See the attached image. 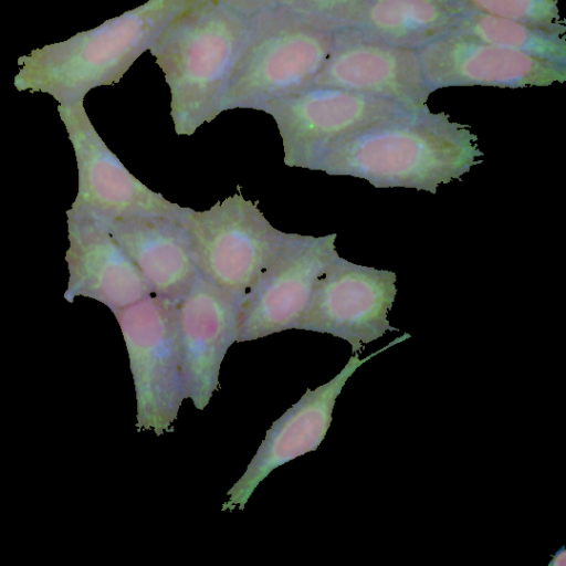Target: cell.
<instances>
[{"mask_svg": "<svg viewBox=\"0 0 566 566\" xmlns=\"http://www.w3.org/2000/svg\"><path fill=\"white\" fill-rule=\"evenodd\" d=\"M464 11L566 31L557 0H452Z\"/></svg>", "mask_w": 566, "mask_h": 566, "instance_id": "cell-19", "label": "cell"}, {"mask_svg": "<svg viewBox=\"0 0 566 566\" xmlns=\"http://www.w3.org/2000/svg\"><path fill=\"white\" fill-rule=\"evenodd\" d=\"M463 12L452 0H364L343 29L419 50L450 33Z\"/></svg>", "mask_w": 566, "mask_h": 566, "instance_id": "cell-17", "label": "cell"}, {"mask_svg": "<svg viewBox=\"0 0 566 566\" xmlns=\"http://www.w3.org/2000/svg\"><path fill=\"white\" fill-rule=\"evenodd\" d=\"M199 273L222 289L247 294L292 233L275 229L256 203L234 193L184 220Z\"/></svg>", "mask_w": 566, "mask_h": 566, "instance_id": "cell-6", "label": "cell"}, {"mask_svg": "<svg viewBox=\"0 0 566 566\" xmlns=\"http://www.w3.org/2000/svg\"><path fill=\"white\" fill-rule=\"evenodd\" d=\"M335 31L277 2L254 15L219 112L260 111L311 86L331 52Z\"/></svg>", "mask_w": 566, "mask_h": 566, "instance_id": "cell-4", "label": "cell"}, {"mask_svg": "<svg viewBox=\"0 0 566 566\" xmlns=\"http://www.w3.org/2000/svg\"><path fill=\"white\" fill-rule=\"evenodd\" d=\"M243 295L200 273L177 301V324L186 399L203 410L219 388L221 363L237 342Z\"/></svg>", "mask_w": 566, "mask_h": 566, "instance_id": "cell-12", "label": "cell"}, {"mask_svg": "<svg viewBox=\"0 0 566 566\" xmlns=\"http://www.w3.org/2000/svg\"><path fill=\"white\" fill-rule=\"evenodd\" d=\"M451 32L537 57L566 63V31L464 11Z\"/></svg>", "mask_w": 566, "mask_h": 566, "instance_id": "cell-18", "label": "cell"}, {"mask_svg": "<svg viewBox=\"0 0 566 566\" xmlns=\"http://www.w3.org/2000/svg\"><path fill=\"white\" fill-rule=\"evenodd\" d=\"M70 247L65 254L69 283L64 298L84 296L112 312L153 295L154 291L111 234L103 217L72 205L66 210Z\"/></svg>", "mask_w": 566, "mask_h": 566, "instance_id": "cell-15", "label": "cell"}, {"mask_svg": "<svg viewBox=\"0 0 566 566\" xmlns=\"http://www.w3.org/2000/svg\"><path fill=\"white\" fill-rule=\"evenodd\" d=\"M154 294L178 301L199 275L182 219L132 214L105 219Z\"/></svg>", "mask_w": 566, "mask_h": 566, "instance_id": "cell-16", "label": "cell"}, {"mask_svg": "<svg viewBox=\"0 0 566 566\" xmlns=\"http://www.w3.org/2000/svg\"><path fill=\"white\" fill-rule=\"evenodd\" d=\"M255 14L226 0H189L149 48L170 92L177 135L191 136L219 114Z\"/></svg>", "mask_w": 566, "mask_h": 566, "instance_id": "cell-2", "label": "cell"}, {"mask_svg": "<svg viewBox=\"0 0 566 566\" xmlns=\"http://www.w3.org/2000/svg\"><path fill=\"white\" fill-rule=\"evenodd\" d=\"M189 0H147L101 25L34 49L18 59V91L43 92L60 104L83 101L93 88L120 81Z\"/></svg>", "mask_w": 566, "mask_h": 566, "instance_id": "cell-3", "label": "cell"}, {"mask_svg": "<svg viewBox=\"0 0 566 566\" xmlns=\"http://www.w3.org/2000/svg\"><path fill=\"white\" fill-rule=\"evenodd\" d=\"M409 337L410 334L406 333L363 359L355 354L329 381L314 390L307 388L266 430L245 471L227 492L228 500L221 511L243 510L254 490L273 470L315 451L331 427L336 399L349 377L370 358Z\"/></svg>", "mask_w": 566, "mask_h": 566, "instance_id": "cell-13", "label": "cell"}, {"mask_svg": "<svg viewBox=\"0 0 566 566\" xmlns=\"http://www.w3.org/2000/svg\"><path fill=\"white\" fill-rule=\"evenodd\" d=\"M122 331L136 394V427L156 436L172 432L186 399L177 301L146 296L113 312Z\"/></svg>", "mask_w": 566, "mask_h": 566, "instance_id": "cell-5", "label": "cell"}, {"mask_svg": "<svg viewBox=\"0 0 566 566\" xmlns=\"http://www.w3.org/2000/svg\"><path fill=\"white\" fill-rule=\"evenodd\" d=\"M312 85L334 86L424 108L431 94L418 51L342 29Z\"/></svg>", "mask_w": 566, "mask_h": 566, "instance_id": "cell-14", "label": "cell"}, {"mask_svg": "<svg viewBox=\"0 0 566 566\" xmlns=\"http://www.w3.org/2000/svg\"><path fill=\"white\" fill-rule=\"evenodd\" d=\"M418 51L431 93L455 86L525 88L566 80V63L450 32Z\"/></svg>", "mask_w": 566, "mask_h": 566, "instance_id": "cell-11", "label": "cell"}, {"mask_svg": "<svg viewBox=\"0 0 566 566\" xmlns=\"http://www.w3.org/2000/svg\"><path fill=\"white\" fill-rule=\"evenodd\" d=\"M420 109L346 88L311 85L273 99L260 111L274 119L282 138L284 164L310 168L331 144L377 122Z\"/></svg>", "mask_w": 566, "mask_h": 566, "instance_id": "cell-7", "label": "cell"}, {"mask_svg": "<svg viewBox=\"0 0 566 566\" xmlns=\"http://www.w3.org/2000/svg\"><path fill=\"white\" fill-rule=\"evenodd\" d=\"M478 136L429 107L398 114L326 147L311 170L352 176L375 188H410L436 193L482 163Z\"/></svg>", "mask_w": 566, "mask_h": 566, "instance_id": "cell-1", "label": "cell"}, {"mask_svg": "<svg viewBox=\"0 0 566 566\" xmlns=\"http://www.w3.org/2000/svg\"><path fill=\"white\" fill-rule=\"evenodd\" d=\"M57 111L77 163L78 188L72 205L104 219L160 214L185 220L191 208L167 200L133 176L97 134L83 101L60 104Z\"/></svg>", "mask_w": 566, "mask_h": 566, "instance_id": "cell-10", "label": "cell"}, {"mask_svg": "<svg viewBox=\"0 0 566 566\" xmlns=\"http://www.w3.org/2000/svg\"><path fill=\"white\" fill-rule=\"evenodd\" d=\"M396 281L392 271L336 255L317 279L296 329L339 337L350 344L353 354H358L364 345L387 332H399L388 321L397 295Z\"/></svg>", "mask_w": 566, "mask_h": 566, "instance_id": "cell-8", "label": "cell"}, {"mask_svg": "<svg viewBox=\"0 0 566 566\" xmlns=\"http://www.w3.org/2000/svg\"><path fill=\"white\" fill-rule=\"evenodd\" d=\"M364 0H279L304 18L333 31L347 25Z\"/></svg>", "mask_w": 566, "mask_h": 566, "instance_id": "cell-20", "label": "cell"}, {"mask_svg": "<svg viewBox=\"0 0 566 566\" xmlns=\"http://www.w3.org/2000/svg\"><path fill=\"white\" fill-rule=\"evenodd\" d=\"M226 1L249 14H256L260 11H263L279 2V0H226Z\"/></svg>", "mask_w": 566, "mask_h": 566, "instance_id": "cell-21", "label": "cell"}, {"mask_svg": "<svg viewBox=\"0 0 566 566\" xmlns=\"http://www.w3.org/2000/svg\"><path fill=\"white\" fill-rule=\"evenodd\" d=\"M336 238V233L291 234L282 251L242 297L238 343L297 328L317 279L338 255Z\"/></svg>", "mask_w": 566, "mask_h": 566, "instance_id": "cell-9", "label": "cell"}]
</instances>
